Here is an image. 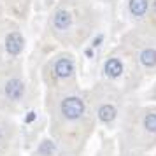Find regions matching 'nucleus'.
I'll return each mask as SVG.
<instances>
[{"label": "nucleus", "instance_id": "nucleus-2", "mask_svg": "<svg viewBox=\"0 0 156 156\" xmlns=\"http://www.w3.org/2000/svg\"><path fill=\"white\" fill-rule=\"evenodd\" d=\"M118 149L149 154L156 149V105L126 104L116 126Z\"/></svg>", "mask_w": 156, "mask_h": 156}, {"label": "nucleus", "instance_id": "nucleus-10", "mask_svg": "<svg viewBox=\"0 0 156 156\" xmlns=\"http://www.w3.org/2000/svg\"><path fill=\"white\" fill-rule=\"evenodd\" d=\"M25 48V39L20 32H9L5 37V51L11 56H18Z\"/></svg>", "mask_w": 156, "mask_h": 156}, {"label": "nucleus", "instance_id": "nucleus-3", "mask_svg": "<svg viewBox=\"0 0 156 156\" xmlns=\"http://www.w3.org/2000/svg\"><path fill=\"white\" fill-rule=\"evenodd\" d=\"M93 116L98 126L116 130L119 118L126 107V93L105 81H98L90 90H86Z\"/></svg>", "mask_w": 156, "mask_h": 156}, {"label": "nucleus", "instance_id": "nucleus-8", "mask_svg": "<svg viewBox=\"0 0 156 156\" xmlns=\"http://www.w3.org/2000/svg\"><path fill=\"white\" fill-rule=\"evenodd\" d=\"M37 156H72L70 153H67L58 142H55L51 137H46L42 140L39 142L35 151Z\"/></svg>", "mask_w": 156, "mask_h": 156}, {"label": "nucleus", "instance_id": "nucleus-11", "mask_svg": "<svg viewBox=\"0 0 156 156\" xmlns=\"http://www.w3.org/2000/svg\"><path fill=\"white\" fill-rule=\"evenodd\" d=\"M149 9H151V0H128V11L137 20L144 18L149 12Z\"/></svg>", "mask_w": 156, "mask_h": 156}, {"label": "nucleus", "instance_id": "nucleus-12", "mask_svg": "<svg viewBox=\"0 0 156 156\" xmlns=\"http://www.w3.org/2000/svg\"><path fill=\"white\" fill-rule=\"evenodd\" d=\"M118 156H149V154H139V153H126V151H119Z\"/></svg>", "mask_w": 156, "mask_h": 156}, {"label": "nucleus", "instance_id": "nucleus-13", "mask_svg": "<svg viewBox=\"0 0 156 156\" xmlns=\"http://www.w3.org/2000/svg\"><path fill=\"white\" fill-rule=\"evenodd\" d=\"M5 137H7V133H5V130L0 126V142H4L5 140Z\"/></svg>", "mask_w": 156, "mask_h": 156}, {"label": "nucleus", "instance_id": "nucleus-7", "mask_svg": "<svg viewBox=\"0 0 156 156\" xmlns=\"http://www.w3.org/2000/svg\"><path fill=\"white\" fill-rule=\"evenodd\" d=\"M51 25L56 34H70L77 25V12L70 7H58L51 18Z\"/></svg>", "mask_w": 156, "mask_h": 156}, {"label": "nucleus", "instance_id": "nucleus-5", "mask_svg": "<svg viewBox=\"0 0 156 156\" xmlns=\"http://www.w3.org/2000/svg\"><path fill=\"white\" fill-rule=\"evenodd\" d=\"M130 79H132V72L128 70V65L123 56L109 55L104 60V63H102V79L100 81H105L109 84L118 86L119 90H123L128 95L133 90L132 84H130Z\"/></svg>", "mask_w": 156, "mask_h": 156}, {"label": "nucleus", "instance_id": "nucleus-4", "mask_svg": "<svg viewBox=\"0 0 156 156\" xmlns=\"http://www.w3.org/2000/svg\"><path fill=\"white\" fill-rule=\"evenodd\" d=\"M46 74H48V84L46 86L49 88V93L79 86L77 62L70 53L56 55L46 67Z\"/></svg>", "mask_w": 156, "mask_h": 156}, {"label": "nucleus", "instance_id": "nucleus-9", "mask_svg": "<svg viewBox=\"0 0 156 156\" xmlns=\"http://www.w3.org/2000/svg\"><path fill=\"white\" fill-rule=\"evenodd\" d=\"M25 90H27L25 88V83L20 77H11L4 84V95L11 102H20L25 97Z\"/></svg>", "mask_w": 156, "mask_h": 156}, {"label": "nucleus", "instance_id": "nucleus-6", "mask_svg": "<svg viewBox=\"0 0 156 156\" xmlns=\"http://www.w3.org/2000/svg\"><path fill=\"white\" fill-rule=\"evenodd\" d=\"M132 62L140 76H156V42L140 44L132 51Z\"/></svg>", "mask_w": 156, "mask_h": 156}, {"label": "nucleus", "instance_id": "nucleus-1", "mask_svg": "<svg viewBox=\"0 0 156 156\" xmlns=\"http://www.w3.org/2000/svg\"><path fill=\"white\" fill-rule=\"evenodd\" d=\"M97 126L86 90L76 86L49 93V137L67 153L83 154Z\"/></svg>", "mask_w": 156, "mask_h": 156}]
</instances>
